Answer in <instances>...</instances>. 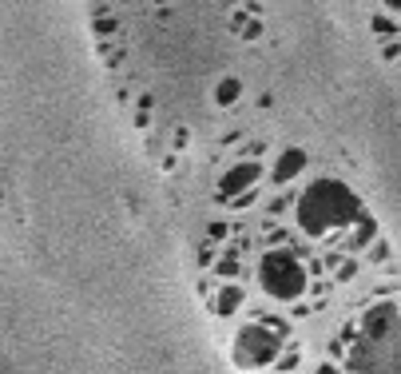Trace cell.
Returning a JSON list of instances; mask_svg holds the SVG:
<instances>
[{"label": "cell", "mask_w": 401, "mask_h": 374, "mask_svg": "<svg viewBox=\"0 0 401 374\" xmlns=\"http://www.w3.org/2000/svg\"><path fill=\"white\" fill-rule=\"evenodd\" d=\"M243 96V84L234 80V76H227V80H219V88H215V104L219 108H234V100Z\"/></svg>", "instance_id": "cell-1"}]
</instances>
